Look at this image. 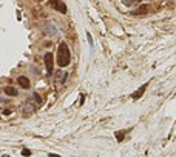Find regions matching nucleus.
<instances>
[{"instance_id":"obj_1","label":"nucleus","mask_w":176,"mask_h":157,"mask_svg":"<svg viewBox=\"0 0 176 157\" xmlns=\"http://www.w3.org/2000/svg\"><path fill=\"white\" fill-rule=\"evenodd\" d=\"M71 62V54H70V48L65 42H62L59 45V50H57V65L60 68H65L70 65Z\"/></svg>"},{"instance_id":"obj_2","label":"nucleus","mask_w":176,"mask_h":157,"mask_svg":"<svg viewBox=\"0 0 176 157\" xmlns=\"http://www.w3.org/2000/svg\"><path fill=\"white\" fill-rule=\"evenodd\" d=\"M48 5H50L53 9H56V11L62 12V14L67 12V6H65V3H63L62 0H50V2H48Z\"/></svg>"},{"instance_id":"obj_3","label":"nucleus","mask_w":176,"mask_h":157,"mask_svg":"<svg viewBox=\"0 0 176 157\" xmlns=\"http://www.w3.org/2000/svg\"><path fill=\"white\" fill-rule=\"evenodd\" d=\"M53 63H54V60H53V54L51 52L45 54V66H46L48 74H53Z\"/></svg>"},{"instance_id":"obj_4","label":"nucleus","mask_w":176,"mask_h":157,"mask_svg":"<svg viewBox=\"0 0 176 157\" xmlns=\"http://www.w3.org/2000/svg\"><path fill=\"white\" fill-rule=\"evenodd\" d=\"M17 82H19V85H20L22 88H25V90H28V88L31 86V83H29V80L25 76H20V77L17 78Z\"/></svg>"},{"instance_id":"obj_5","label":"nucleus","mask_w":176,"mask_h":157,"mask_svg":"<svg viewBox=\"0 0 176 157\" xmlns=\"http://www.w3.org/2000/svg\"><path fill=\"white\" fill-rule=\"evenodd\" d=\"M145 90H147V83H145V85H142V86H141V88H139V90H138V91H136V92H134V94H133V96H131V97H133V99H134V100H136V99H139V97H141V96H142V94H144V92H145Z\"/></svg>"},{"instance_id":"obj_6","label":"nucleus","mask_w":176,"mask_h":157,"mask_svg":"<svg viewBox=\"0 0 176 157\" xmlns=\"http://www.w3.org/2000/svg\"><path fill=\"white\" fill-rule=\"evenodd\" d=\"M147 11H148V6H147V5H142V6H139V8L133 12V16H142V14H145Z\"/></svg>"},{"instance_id":"obj_7","label":"nucleus","mask_w":176,"mask_h":157,"mask_svg":"<svg viewBox=\"0 0 176 157\" xmlns=\"http://www.w3.org/2000/svg\"><path fill=\"white\" fill-rule=\"evenodd\" d=\"M5 92H6V96H11V97H16L19 94L17 90H16V88H12V86H6V88H5Z\"/></svg>"},{"instance_id":"obj_8","label":"nucleus","mask_w":176,"mask_h":157,"mask_svg":"<svg viewBox=\"0 0 176 157\" xmlns=\"http://www.w3.org/2000/svg\"><path fill=\"white\" fill-rule=\"evenodd\" d=\"M124 132H122V131H117L116 132V139H117V142H122V140H124Z\"/></svg>"},{"instance_id":"obj_9","label":"nucleus","mask_w":176,"mask_h":157,"mask_svg":"<svg viewBox=\"0 0 176 157\" xmlns=\"http://www.w3.org/2000/svg\"><path fill=\"white\" fill-rule=\"evenodd\" d=\"M138 2H141V0H124L125 5H134V3H138Z\"/></svg>"},{"instance_id":"obj_10","label":"nucleus","mask_w":176,"mask_h":157,"mask_svg":"<svg viewBox=\"0 0 176 157\" xmlns=\"http://www.w3.org/2000/svg\"><path fill=\"white\" fill-rule=\"evenodd\" d=\"M22 154L25 156V157H29V156H31V151L26 149V148H23V149H22Z\"/></svg>"},{"instance_id":"obj_11","label":"nucleus","mask_w":176,"mask_h":157,"mask_svg":"<svg viewBox=\"0 0 176 157\" xmlns=\"http://www.w3.org/2000/svg\"><path fill=\"white\" fill-rule=\"evenodd\" d=\"M34 99L37 100V103H42V99H40V96L39 94H34Z\"/></svg>"},{"instance_id":"obj_12","label":"nucleus","mask_w":176,"mask_h":157,"mask_svg":"<svg viewBox=\"0 0 176 157\" xmlns=\"http://www.w3.org/2000/svg\"><path fill=\"white\" fill-rule=\"evenodd\" d=\"M39 2H42V0H39Z\"/></svg>"}]
</instances>
